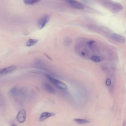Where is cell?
I'll return each instance as SVG.
<instances>
[{
  "instance_id": "1",
  "label": "cell",
  "mask_w": 126,
  "mask_h": 126,
  "mask_svg": "<svg viewBox=\"0 0 126 126\" xmlns=\"http://www.w3.org/2000/svg\"><path fill=\"white\" fill-rule=\"evenodd\" d=\"M102 5L107 8L114 13L119 12L123 9V7L119 3L112 1H102Z\"/></svg>"
},
{
  "instance_id": "2",
  "label": "cell",
  "mask_w": 126,
  "mask_h": 126,
  "mask_svg": "<svg viewBox=\"0 0 126 126\" xmlns=\"http://www.w3.org/2000/svg\"><path fill=\"white\" fill-rule=\"evenodd\" d=\"M46 77L48 79V80L51 82L55 86H56L58 88L62 90H66L68 89V87L66 84L64 82H62L60 80H59L57 79L54 78L51 75L46 74Z\"/></svg>"
},
{
  "instance_id": "3",
  "label": "cell",
  "mask_w": 126,
  "mask_h": 126,
  "mask_svg": "<svg viewBox=\"0 0 126 126\" xmlns=\"http://www.w3.org/2000/svg\"><path fill=\"white\" fill-rule=\"evenodd\" d=\"M16 70V67L14 65L0 69V76H4L11 73L14 72Z\"/></svg>"
},
{
  "instance_id": "4",
  "label": "cell",
  "mask_w": 126,
  "mask_h": 126,
  "mask_svg": "<svg viewBox=\"0 0 126 126\" xmlns=\"http://www.w3.org/2000/svg\"><path fill=\"white\" fill-rule=\"evenodd\" d=\"M50 20V16L48 15H44V16L41 17L38 22V26L39 29L41 30L44 28L46 25L48 23Z\"/></svg>"
},
{
  "instance_id": "5",
  "label": "cell",
  "mask_w": 126,
  "mask_h": 126,
  "mask_svg": "<svg viewBox=\"0 0 126 126\" xmlns=\"http://www.w3.org/2000/svg\"><path fill=\"white\" fill-rule=\"evenodd\" d=\"M110 38L114 41L120 43H124L125 42V38L124 37L116 33L111 34L110 35Z\"/></svg>"
},
{
  "instance_id": "6",
  "label": "cell",
  "mask_w": 126,
  "mask_h": 126,
  "mask_svg": "<svg viewBox=\"0 0 126 126\" xmlns=\"http://www.w3.org/2000/svg\"><path fill=\"white\" fill-rule=\"evenodd\" d=\"M26 118V112L24 109H22L18 112L16 116V119L20 123H23Z\"/></svg>"
},
{
  "instance_id": "7",
  "label": "cell",
  "mask_w": 126,
  "mask_h": 126,
  "mask_svg": "<svg viewBox=\"0 0 126 126\" xmlns=\"http://www.w3.org/2000/svg\"><path fill=\"white\" fill-rule=\"evenodd\" d=\"M67 3H68L72 8L82 10L84 8L83 5H82L80 3H79L78 2L76 1H72V0H70V1H67Z\"/></svg>"
},
{
  "instance_id": "8",
  "label": "cell",
  "mask_w": 126,
  "mask_h": 126,
  "mask_svg": "<svg viewBox=\"0 0 126 126\" xmlns=\"http://www.w3.org/2000/svg\"><path fill=\"white\" fill-rule=\"evenodd\" d=\"M56 115L55 113L53 112H44L42 113L40 116L39 117V121L40 122H43L46 119L50 117L54 116Z\"/></svg>"
},
{
  "instance_id": "9",
  "label": "cell",
  "mask_w": 126,
  "mask_h": 126,
  "mask_svg": "<svg viewBox=\"0 0 126 126\" xmlns=\"http://www.w3.org/2000/svg\"><path fill=\"white\" fill-rule=\"evenodd\" d=\"M43 88L44 90L49 93L51 94H55V90L49 84H47V83H44L43 84Z\"/></svg>"
},
{
  "instance_id": "10",
  "label": "cell",
  "mask_w": 126,
  "mask_h": 126,
  "mask_svg": "<svg viewBox=\"0 0 126 126\" xmlns=\"http://www.w3.org/2000/svg\"><path fill=\"white\" fill-rule=\"evenodd\" d=\"M38 42V40L37 39H30L27 41L26 43V45L27 47H31L37 44Z\"/></svg>"
},
{
  "instance_id": "11",
  "label": "cell",
  "mask_w": 126,
  "mask_h": 126,
  "mask_svg": "<svg viewBox=\"0 0 126 126\" xmlns=\"http://www.w3.org/2000/svg\"><path fill=\"white\" fill-rule=\"evenodd\" d=\"M73 121L76 122L78 124H86L90 123V121L87 119H80V118H75L73 119Z\"/></svg>"
},
{
  "instance_id": "12",
  "label": "cell",
  "mask_w": 126,
  "mask_h": 126,
  "mask_svg": "<svg viewBox=\"0 0 126 126\" xmlns=\"http://www.w3.org/2000/svg\"><path fill=\"white\" fill-rule=\"evenodd\" d=\"M39 2V1H37V0H25L23 1L24 3L28 6H33Z\"/></svg>"
},
{
  "instance_id": "13",
  "label": "cell",
  "mask_w": 126,
  "mask_h": 126,
  "mask_svg": "<svg viewBox=\"0 0 126 126\" xmlns=\"http://www.w3.org/2000/svg\"><path fill=\"white\" fill-rule=\"evenodd\" d=\"M90 60L94 62H100L102 61V58L97 55H93L90 57Z\"/></svg>"
},
{
  "instance_id": "14",
  "label": "cell",
  "mask_w": 126,
  "mask_h": 126,
  "mask_svg": "<svg viewBox=\"0 0 126 126\" xmlns=\"http://www.w3.org/2000/svg\"><path fill=\"white\" fill-rule=\"evenodd\" d=\"M123 126H126V121H124V124H123Z\"/></svg>"
},
{
  "instance_id": "15",
  "label": "cell",
  "mask_w": 126,
  "mask_h": 126,
  "mask_svg": "<svg viewBox=\"0 0 126 126\" xmlns=\"http://www.w3.org/2000/svg\"><path fill=\"white\" fill-rule=\"evenodd\" d=\"M11 126H18L16 125H15V124H13V125H12Z\"/></svg>"
}]
</instances>
